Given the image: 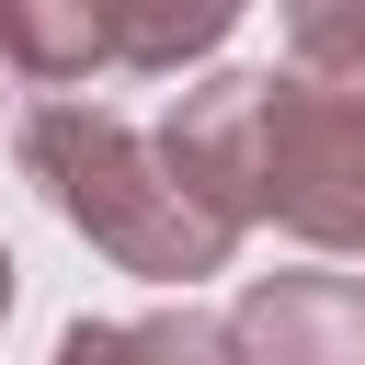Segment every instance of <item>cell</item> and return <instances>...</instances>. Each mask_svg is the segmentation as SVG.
<instances>
[{
  "label": "cell",
  "instance_id": "obj_1",
  "mask_svg": "<svg viewBox=\"0 0 365 365\" xmlns=\"http://www.w3.org/2000/svg\"><path fill=\"white\" fill-rule=\"evenodd\" d=\"M23 171L46 182V205H57L103 262H125V274H148V285H205V274H228V251H240V228L171 182L160 137H137L125 114H103V103H80V91H46V103L23 114Z\"/></svg>",
  "mask_w": 365,
  "mask_h": 365
},
{
  "label": "cell",
  "instance_id": "obj_2",
  "mask_svg": "<svg viewBox=\"0 0 365 365\" xmlns=\"http://www.w3.org/2000/svg\"><path fill=\"white\" fill-rule=\"evenodd\" d=\"M240 205L308 251H365V80L342 68H251V160Z\"/></svg>",
  "mask_w": 365,
  "mask_h": 365
},
{
  "label": "cell",
  "instance_id": "obj_3",
  "mask_svg": "<svg viewBox=\"0 0 365 365\" xmlns=\"http://www.w3.org/2000/svg\"><path fill=\"white\" fill-rule=\"evenodd\" d=\"M240 365H365V285L354 274H262L228 308Z\"/></svg>",
  "mask_w": 365,
  "mask_h": 365
},
{
  "label": "cell",
  "instance_id": "obj_4",
  "mask_svg": "<svg viewBox=\"0 0 365 365\" xmlns=\"http://www.w3.org/2000/svg\"><path fill=\"white\" fill-rule=\"evenodd\" d=\"M240 11H251V0H91L103 68H114V80H171V68L217 57Z\"/></svg>",
  "mask_w": 365,
  "mask_h": 365
},
{
  "label": "cell",
  "instance_id": "obj_5",
  "mask_svg": "<svg viewBox=\"0 0 365 365\" xmlns=\"http://www.w3.org/2000/svg\"><path fill=\"white\" fill-rule=\"evenodd\" d=\"M57 365H240V354H228V319L148 308V319H68L57 331Z\"/></svg>",
  "mask_w": 365,
  "mask_h": 365
},
{
  "label": "cell",
  "instance_id": "obj_6",
  "mask_svg": "<svg viewBox=\"0 0 365 365\" xmlns=\"http://www.w3.org/2000/svg\"><path fill=\"white\" fill-rule=\"evenodd\" d=\"M0 57H11L23 80H46V91H91V80H114V68H103V23H91V0H0Z\"/></svg>",
  "mask_w": 365,
  "mask_h": 365
},
{
  "label": "cell",
  "instance_id": "obj_7",
  "mask_svg": "<svg viewBox=\"0 0 365 365\" xmlns=\"http://www.w3.org/2000/svg\"><path fill=\"white\" fill-rule=\"evenodd\" d=\"M274 11H285L297 68H342V80H365V0H274Z\"/></svg>",
  "mask_w": 365,
  "mask_h": 365
},
{
  "label": "cell",
  "instance_id": "obj_8",
  "mask_svg": "<svg viewBox=\"0 0 365 365\" xmlns=\"http://www.w3.org/2000/svg\"><path fill=\"white\" fill-rule=\"evenodd\" d=\"M0 319H11V251H0Z\"/></svg>",
  "mask_w": 365,
  "mask_h": 365
}]
</instances>
